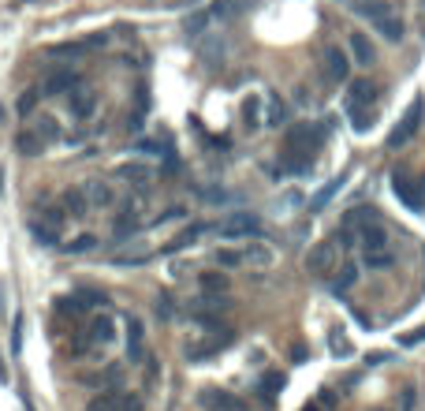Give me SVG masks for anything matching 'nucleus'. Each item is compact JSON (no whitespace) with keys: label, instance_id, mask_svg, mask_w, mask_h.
<instances>
[{"label":"nucleus","instance_id":"nucleus-2","mask_svg":"<svg viewBox=\"0 0 425 411\" xmlns=\"http://www.w3.org/2000/svg\"><path fill=\"white\" fill-rule=\"evenodd\" d=\"M377 221H380V213L373 210V206H355V210H347L340 217V243L343 247L358 243V232L369 229V224H377Z\"/></svg>","mask_w":425,"mask_h":411},{"label":"nucleus","instance_id":"nucleus-35","mask_svg":"<svg viewBox=\"0 0 425 411\" xmlns=\"http://www.w3.org/2000/svg\"><path fill=\"white\" fill-rule=\"evenodd\" d=\"M27 229H30V236H34L41 247H57L60 243V232H52V229H45V224H38V221H30Z\"/></svg>","mask_w":425,"mask_h":411},{"label":"nucleus","instance_id":"nucleus-30","mask_svg":"<svg viewBox=\"0 0 425 411\" xmlns=\"http://www.w3.org/2000/svg\"><path fill=\"white\" fill-rule=\"evenodd\" d=\"M243 124H246V131H261L265 127V120H261V97H246L243 101Z\"/></svg>","mask_w":425,"mask_h":411},{"label":"nucleus","instance_id":"nucleus-15","mask_svg":"<svg viewBox=\"0 0 425 411\" xmlns=\"http://www.w3.org/2000/svg\"><path fill=\"white\" fill-rule=\"evenodd\" d=\"M116 340V322L108 315H97L90 326H86V348H94V344H108Z\"/></svg>","mask_w":425,"mask_h":411},{"label":"nucleus","instance_id":"nucleus-48","mask_svg":"<svg viewBox=\"0 0 425 411\" xmlns=\"http://www.w3.org/2000/svg\"><path fill=\"white\" fill-rule=\"evenodd\" d=\"M388 359H392L388 352H373V355H369V363H373V366H377V363H388Z\"/></svg>","mask_w":425,"mask_h":411},{"label":"nucleus","instance_id":"nucleus-5","mask_svg":"<svg viewBox=\"0 0 425 411\" xmlns=\"http://www.w3.org/2000/svg\"><path fill=\"white\" fill-rule=\"evenodd\" d=\"M422 116H425V101H422V97H414V101L407 105V113H403V120L392 127L388 146L396 150V146H403V143H410V138L418 135V127H422Z\"/></svg>","mask_w":425,"mask_h":411},{"label":"nucleus","instance_id":"nucleus-21","mask_svg":"<svg viewBox=\"0 0 425 411\" xmlns=\"http://www.w3.org/2000/svg\"><path fill=\"white\" fill-rule=\"evenodd\" d=\"M205 232H213L209 224H191V229H183V232H179V236H176V240H172V243H165V247H161V254H172V251H187V247H191V243H198Z\"/></svg>","mask_w":425,"mask_h":411},{"label":"nucleus","instance_id":"nucleus-49","mask_svg":"<svg viewBox=\"0 0 425 411\" xmlns=\"http://www.w3.org/2000/svg\"><path fill=\"white\" fill-rule=\"evenodd\" d=\"M422 340H425V329H418V333H410V337L403 340V344H422Z\"/></svg>","mask_w":425,"mask_h":411},{"label":"nucleus","instance_id":"nucleus-20","mask_svg":"<svg viewBox=\"0 0 425 411\" xmlns=\"http://www.w3.org/2000/svg\"><path fill=\"white\" fill-rule=\"evenodd\" d=\"M60 206H64V213L68 217H86L90 213V202H86V191H82V183L79 187H68L60 194Z\"/></svg>","mask_w":425,"mask_h":411},{"label":"nucleus","instance_id":"nucleus-27","mask_svg":"<svg viewBox=\"0 0 425 411\" xmlns=\"http://www.w3.org/2000/svg\"><path fill=\"white\" fill-rule=\"evenodd\" d=\"M30 131L49 146V143H57V138H60V124H57V116H38V120L30 124Z\"/></svg>","mask_w":425,"mask_h":411},{"label":"nucleus","instance_id":"nucleus-26","mask_svg":"<svg viewBox=\"0 0 425 411\" xmlns=\"http://www.w3.org/2000/svg\"><path fill=\"white\" fill-rule=\"evenodd\" d=\"M351 8H355V15L369 19V23H377L380 15H388V12H392L388 0H358V4H351Z\"/></svg>","mask_w":425,"mask_h":411},{"label":"nucleus","instance_id":"nucleus-3","mask_svg":"<svg viewBox=\"0 0 425 411\" xmlns=\"http://www.w3.org/2000/svg\"><path fill=\"white\" fill-rule=\"evenodd\" d=\"M336 262H340V247H336V240H318L306 251V273L310 277H329Z\"/></svg>","mask_w":425,"mask_h":411},{"label":"nucleus","instance_id":"nucleus-16","mask_svg":"<svg viewBox=\"0 0 425 411\" xmlns=\"http://www.w3.org/2000/svg\"><path fill=\"white\" fill-rule=\"evenodd\" d=\"M239 251H243V266H258V269H269L272 262H276V251H272L269 243H243L239 247Z\"/></svg>","mask_w":425,"mask_h":411},{"label":"nucleus","instance_id":"nucleus-33","mask_svg":"<svg viewBox=\"0 0 425 411\" xmlns=\"http://www.w3.org/2000/svg\"><path fill=\"white\" fill-rule=\"evenodd\" d=\"M94 247H97V236H94V232H82V236H75L71 243H64L60 251H64V254H90Z\"/></svg>","mask_w":425,"mask_h":411},{"label":"nucleus","instance_id":"nucleus-13","mask_svg":"<svg viewBox=\"0 0 425 411\" xmlns=\"http://www.w3.org/2000/svg\"><path fill=\"white\" fill-rule=\"evenodd\" d=\"M82 191H86V202H90V210H108V206L116 202L112 183H105V180H86Z\"/></svg>","mask_w":425,"mask_h":411},{"label":"nucleus","instance_id":"nucleus-7","mask_svg":"<svg viewBox=\"0 0 425 411\" xmlns=\"http://www.w3.org/2000/svg\"><path fill=\"white\" fill-rule=\"evenodd\" d=\"M321 64H325V75H329L332 82H347L351 79V52H343L340 45H325L321 49Z\"/></svg>","mask_w":425,"mask_h":411},{"label":"nucleus","instance_id":"nucleus-6","mask_svg":"<svg viewBox=\"0 0 425 411\" xmlns=\"http://www.w3.org/2000/svg\"><path fill=\"white\" fill-rule=\"evenodd\" d=\"M213 232L224 236V240H250V236H261V221L254 213H228Z\"/></svg>","mask_w":425,"mask_h":411},{"label":"nucleus","instance_id":"nucleus-23","mask_svg":"<svg viewBox=\"0 0 425 411\" xmlns=\"http://www.w3.org/2000/svg\"><path fill=\"white\" fill-rule=\"evenodd\" d=\"M198 52H202V60L209 64V68H216V64L224 60V41H221V34H202Z\"/></svg>","mask_w":425,"mask_h":411},{"label":"nucleus","instance_id":"nucleus-14","mask_svg":"<svg viewBox=\"0 0 425 411\" xmlns=\"http://www.w3.org/2000/svg\"><path fill=\"white\" fill-rule=\"evenodd\" d=\"M112 176L124 180V183H135V187H146V183L154 180V168H149V165H138V161H124V165L112 168Z\"/></svg>","mask_w":425,"mask_h":411},{"label":"nucleus","instance_id":"nucleus-32","mask_svg":"<svg viewBox=\"0 0 425 411\" xmlns=\"http://www.w3.org/2000/svg\"><path fill=\"white\" fill-rule=\"evenodd\" d=\"M250 4V0H216V4H213V19H221V23H224V19H235L239 12H243V8Z\"/></svg>","mask_w":425,"mask_h":411},{"label":"nucleus","instance_id":"nucleus-46","mask_svg":"<svg viewBox=\"0 0 425 411\" xmlns=\"http://www.w3.org/2000/svg\"><path fill=\"white\" fill-rule=\"evenodd\" d=\"M329 344H332V352H336V355H351V340L340 337V333H332V340H329Z\"/></svg>","mask_w":425,"mask_h":411},{"label":"nucleus","instance_id":"nucleus-44","mask_svg":"<svg viewBox=\"0 0 425 411\" xmlns=\"http://www.w3.org/2000/svg\"><path fill=\"white\" fill-rule=\"evenodd\" d=\"M283 120H288V109H283L276 97H272V101H269V116H265V124H269V127H280Z\"/></svg>","mask_w":425,"mask_h":411},{"label":"nucleus","instance_id":"nucleus-37","mask_svg":"<svg viewBox=\"0 0 425 411\" xmlns=\"http://www.w3.org/2000/svg\"><path fill=\"white\" fill-rule=\"evenodd\" d=\"M209 23H213V15H209V12H198V15H191L187 23H183V30H187L191 38H202V34H205V27H209Z\"/></svg>","mask_w":425,"mask_h":411},{"label":"nucleus","instance_id":"nucleus-41","mask_svg":"<svg viewBox=\"0 0 425 411\" xmlns=\"http://www.w3.org/2000/svg\"><path fill=\"white\" fill-rule=\"evenodd\" d=\"M216 266H224V269H235V266H243V251H232V247H221V251H216Z\"/></svg>","mask_w":425,"mask_h":411},{"label":"nucleus","instance_id":"nucleus-11","mask_svg":"<svg viewBox=\"0 0 425 411\" xmlns=\"http://www.w3.org/2000/svg\"><path fill=\"white\" fill-rule=\"evenodd\" d=\"M347 45H351V64H358V68H373L377 64V49L362 30H355V34L347 38Z\"/></svg>","mask_w":425,"mask_h":411},{"label":"nucleus","instance_id":"nucleus-18","mask_svg":"<svg viewBox=\"0 0 425 411\" xmlns=\"http://www.w3.org/2000/svg\"><path fill=\"white\" fill-rule=\"evenodd\" d=\"M358 243H362V254H369V251H388V229H385V224H369V229H362V232H358Z\"/></svg>","mask_w":425,"mask_h":411},{"label":"nucleus","instance_id":"nucleus-25","mask_svg":"<svg viewBox=\"0 0 425 411\" xmlns=\"http://www.w3.org/2000/svg\"><path fill=\"white\" fill-rule=\"evenodd\" d=\"M198 284H202L205 296H228V288H232V277H228V273H202Z\"/></svg>","mask_w":425,"mask_h":411},{"label":"nucleus","instance_id":"nucleus-40","mask_svg":"<svg viewBox=\"0 0 425 411\" xmlns=\"http://www.w3.org/2000/svg\"><path fill=\"white\" fill-rule=\"evenodd\" d=\"M86 49H90L86 41H68V45H52L49 57H64V60H68V57H82Z\"/></svg>","mask_w":425,"mask_h":411},{"label":"nucleus","instance_id":"nucleus-43","mask_svg":"<svg viewBox=\"0 0 425 411\" xmlns=\"http://www.w3.org/2000/svg\"><path fill=\"white\" fill-rule=\"evenodd\" d=\"M116 411H142V396H138V393H124V389H119Z\"/></svg>","mask_w":425,"mask_h":411},{"label":"nucleus","instance_id":"nucleus-10","mask_svg":"<svg viewBox=\"0 0 425 411\" xmlns=\"http://www.w3.org/2000/svg\"><path fill=\"white\" fill-rule=\"evenodd\" d=\"M202 408L209 411H246V404L239 400L235 393H228V389H202Z\"/></svg>","mask_w":425,"mask_h":411},{"label":"nucleus","instance_id":"nucleus-38","mask_svg":"<svg viewBox=\"0 0 425 411\" xmlns=\"http://www.w3.org/2000/svg\"><path fill=\"white\" fill-rule=\"evenodd\" d=\"M355 284H358V266L355 262H343L340 277H336V291H347V288H355Z\"/></svg>","mask_w":425,"mask_h":411},{"label":"nucleus","instance_id":"nucleus-34","mask_svg":"<svg viewBox=\"0 0 425 411\" xmlns=\"http://www.w3.org/2000/svg\"><path fill=\"white\" fill-rule=\"evenodd\" d=\"M116 400H119V389H105L86 404V411H116Z\"/></svg>","mask_w":425,"mask_h":411},{"label":"nucleus","instance_id":"nucleus-45","mask_svg":"<svg viewBox=\"0 0 425 411\" xmlns=\"http://www.w3.org/2000/svg\"><path fill=\"white\" fill-rule=\"evenodd\" d=\"M12 352L15 355L23 352V318H15V326H12Z\"/></svg>","mask_w":425,"mask_h":411},{"label":"nucleus","instance_id":"nucleus-50","mask_svg":"<svg viewBox=\"0 0 425 411\" xmlns=\"http://www.w3.org/2000/svg\"><path fill=\"white\" fill-rule=\"evenodd\" d=\"M302 411H321V408H318V404H306V408H302Z\"/></svg>","mask_w":425,"mask_h":411},{"label":"nucleus","instance_id":"nucleus-52","mask_svg":"<svg viewBox=\"0 0 425 411\" xmlns=\"http://www.w3.org/2000/svg\"><path fill=\"white\" fill-rule=\"evenodd\" d=\"M183 4H194V0H183Z\"/></svg>","mask_w":425,"mask_h":411},{"label":"nucleus","instance_id":"nucleus-51","mask_svg":"<svg viewBox=\"0 0 425 411\" xmlns=\"http://www.w3.org/2000/svg\"><path fill=\"white\" fill-rule=\"evenodd\" d=\"M418 187H422V194H425V176H418Z\"/></svg>","mask_w":425,"mask_h":411},{"label":"nucleus","instance_id":"nucleus-19","mask_svg":"<svg viewBox=\"0 0 425 411\" xmlns=\"http://www.w3.org/2000/svg\"><path fill=\"white\" fill-rule=\"evenodd\" d=\"M369 27H373V30H377V34H380V38H385V41H388V45H396V41H403V34H407V27H403V19H399L396 12H388V15H380V19H377V23H369Z\"/></svg>","mask_w":425,"mask_h":411},{"label":"nucleus","instance_id":"nucleus-24","mask_svg":"<svg viewBox=\"0 0 425 411\" xmlns=\"http://www.w3.org/2000/svg\"><path fill=\"white\" fill-rule=\"evenodd\" d=\"M369 101H373V86H369L366 79L351 82V97H347V113H358V109H366Z\"/></svg>","mask_w":425,"mask_h":411},{"label":"nucleus","instance_id":"nucleus-12","mask_svg":"<svg viewBox=\"0 0 425 411\" xmlns=\"http://www.w3.org/2000/svg\"><path fill=\"white\" fill-rule=\"evenodd\" d=\"M68 105H71V113L79 116V120H90L94 116V109H97V94L94 90H82L79 82L68 90Z\"/></svg>","mask_w":425,"mask_h":411},{"label":"nucleus","instance_id":"nucleus-42","mask_svg":"<svg viewBox=\"0 0 425 411\" xmlns=\"http://www.w3.org/2000/svg\"><path fill=\"white\" fill-rule=\"evenodd\" d=\"M149 251H138V254H112V266H146L149 262Z\"/></svg>","mask_w":425,"mask_h":411},{"label":"nucleus","instance_id":"nucleus-1","mask_svg":"<svg viewBox=\"0 0 425 411\" xmlns=\"http://www.w3.org/2000/svg\"><path fill=\"white\" fill-rule=\"evenodd\" d=\"M325 131L329 127H318V124H291L288 135H283V146H288V154H313L325 143Z\"/></svg>","mask_w":425,"mask_h":411},{"label":"nucleus","instance_id":"nucleus-29","mask_svg":"<svg viewBox=\"0 0 425 411\" xmlns=\"http://www.w3.org/2000/svg\"><path fill=\"white\" fill-rule=\"evenodd\" d=\"M15 146H19V154H27V157H41V150H45V143H41L30 127H23V131L15 135Z\"/></svg>","mask_w":425,"mask_h":411},{"label":"nucleus","instance_id":"nucleus-47","mask_svg":"<svg viewBox=\"0 0 425 411\" xmlns=\"http://www.w3.org/2000/svg\"><path fill=\"white\" fill-rule=\"evenodd\" d=\"M135 150H142V154H165V146L154 143V138H142V143H138Z\"/></svg>","mask_w":425,"mask_h":411},{"label":"nucleus","instance_id":"nucleus-22","mask_svg":"<svg viewBox=\"0 0 425 411\" xmlns=\"http://www.w3.org/2000/svg\"><path fill=\"white\" fill-rule=\"evenodd\" d=\"M75 82H79V79H75V71H52L49 79H45V86H41V97H57V94H68Z\"/></svg>","mask_w":425,"mask_h":411},{"label":"nucleus","instance_id":"nucleus-4","mask_svg":"<svg viewBox=\"0 0 425 411\" xmlns=\"http://www.w3.org/2000/svg\"><path fill=\"white\" fill-rule=\"evenodd\" d=\"M209 333H213V337H205V340H198V344H187V359H191V363L213 359L216 352H224V348H232V344H235V329L213 326Z\"/></svg>","mask_w":425,"mask_h":411},{"label":"nucleus","instance_id":"nucleus-17","mask_svg":"<svg viewBox=\"0 0 425 411\" xmlns=\"http://www.w3.org/2000/svg\"><path fill=\"white\" fill-rule=\"evenodd\" d=\"M347 180H351V172H340V176H332V180L325 183V187H321V191H318V194H313V199H310V213H321L325 206H329V202L336 199V194L343 191V183H347Z\"/></svg>","mask_w":425,"mask_h":411},{"label":"nucleus","instance_id":"nucleus-28","mask_svg":"<svg viewBox=\"0 0 425 411\" xmlns=\"http://www.w3.org/2000/svg\"><path fill=\"white\" fill-rule=\"evenodd\" d=\"M362 266L369 269V273H380V269H392L396 266V251H369V254H362Z\"/></svg>","mask_w":425,"mask_h":411},{"label":"nucleus","instance_id":"nucleus-9","mask_svg":"<svg viewBox=\"0 0 425 411\" xmlns=\"http://www.w3.org/2000/svg\"><path fill=\"white\" fill-rule=\"evenodd\" d=\"M224 310H232V299H228V296H205V291H202V296L187 307V315L191 318H221Z\"/></svg>","mask_w":425,"mask_h":411},{"label":"nucleus","instance_id":"nucleus-31","mask_svg":"<svg viewBox=\"0 0 425 411\" xmlns=\"http://www.w3.org/2000/svg\"><path fill=\"white\" fill-rule=\"evenodd\" d=\"M127 355H131V363L142 359V322L138 318H127Z\"/></svg>","mask_w":425,"mask_h":411},{"label":"nucleus","instance_id":"nucleus-36","mask_svg":"<svg viewBox=\"0 0 425 411\" xmlns=\"http://www.w3.org/2000/svg\"><path fill=\"white\" fill-rule=\"evenodd\" d=\"M38 97H41V90H23V94H19V101H15V113L23 116V120H27V116L38 109Z\"/></svg>","mask_w":425,"mask_h":411},{"label":"nucleus","instance_id":"nucleus-53","mask_svg":"<svg viewBox=\"0 0 425 411\" xmlns=\"http://www.w3.org/2000/svg\"><path fill=\"white\" fill-rule=\"evenodd\" d=\"M340 4H347V0H340Z\"/></svg>","mask_w":425,"mask_h":411},{"label":"nucleus","instance_id":"nucleus-39","mask_svg":"<svg viewBox=\"0 0 425 411\" xmlns=\"http://www.w3.org/2000/svg\"><path fill=\"white\" fill-rule=\"evenodd\" d=\"M280 389H283V374H276V370H272V374H265V377H261V400H272V396L280 393Z\"/></svg>","mask_w":425,"mask_h":411},{"label":"nucleus","instance_id":"nucleus-8","mask_svg":"<svg viewBox=\"0 0 425 411\" xmlns=\"http://www.w3.org/2000/svg\"><path fill=\"white\" fill-rule=\"evenodd\" d=\"M392 191H396V199L407 206L410 213H422V210H425V194H422V187H418V180L410 183L407 176H399V172H396V176H392Z\"/></svg>","mask_w":425,"mask_h":411}]
</instances>
